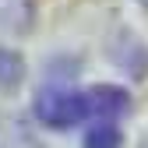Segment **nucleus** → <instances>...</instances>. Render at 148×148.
<instances>
[{
    "instance_id": "f257e3e1",
    "label": "nucleus",
    "mask_w": 148,
    "mask_h": 148,
    "mask_svg": "<svg viewBox=\"0 0 148 148\" xmlns=\"http://www.w3.org/2000/svg\"><path fill=\"white\" fill-rule=\"evenodd\" d=\"M35 116L39 123L53 127V131H64L74 127L88 116H95V106H92V92H74V88H42L35 95Z\"/></svg>"
},
{
    "instance_id": "f03ea898",
    "label": "nucleus",
    "mask_w": 148,
    "mask_h": 148,
    "mask_svg": "<svg viewBox=\"0 0 148 148\" xmlns=\"http://www.w3.org/2000/svg\"><path fill=\"white\" fill-rule=\"evenodd\" d=\"M88 92H92L95 116H102V120H113V116L127 113V106H131V95H127L123 88H116V85H95Z\"/></svg>"
},
{
    "instance_id": "7ed1b4c3",
    "label": "nucleus",
    "mask_w": 148,
    "mask_h": 148,
    "mask_svg": "<svg viewBox=\"0 0 148 148\" xmlns=\"http://www.w3.org/2000/svg\"><path fill=\"white\" fill-rule=\"evenodd\" d=\"M120 145H123V134L113 120H99L85 131V148H120Z\"/></svg>"
},
{
    "instance_id": "20e7f679",
    "label": "nucleus",
    "mask_w": 148,
    "mask_h": 148,
    "mask_svg": "<svg viewBox=\"0 0 148 148\" xmlns=\"http://www.w3.org/2000/svg\"><path fill=\"white\" fill-rule=\"evenodd\" d=\"M35 0H0V25L4 28H28Z\"/></svg>"
},
{
    "instance_id": "39448f33",
    "label": "nucleus",
    "mask_w": 148,
    "mask_h": 148,
    "mask_svg": "<svg viewBox=\"0 0 148 148\" xmlns=\"http://www.w3.org/2000/svg\"><path fill=\"white\" fill-rule=\"evenodd\" d=\"M0 148H42L35 138H28V131L21 123L0 120Z\"/></svg>"
},
{
    "instance_id": "423d86ee",
    "label": "nucleus",
    "mask_w": 148,
    "mask_h": 148,
    "mask_svg": "<svg viewBox=\"0 0 148 148\" xmlns=\"http://www.w3.org/2000/svg\"><path fill=\"white\" fill-rule=\"evenodd\" d=\"M18 74H21V64L11 53H0V85H18Z\"/></svg>"
},
{
    "instance_id": "0eeeda50",
    "label": "nucleus",
    "mask_w": 148,
    "mask_h": 148,
    "mask_svg": "<svg viewBox=\"0 0 148 148\" xmlns=\"http://www.w3.org/2000/svg\"><path fill=\"white\" fill-rule=\"evenodd\" d=\"M145 4H148V0H145Z\"/></svg>"
}]
</instances>
